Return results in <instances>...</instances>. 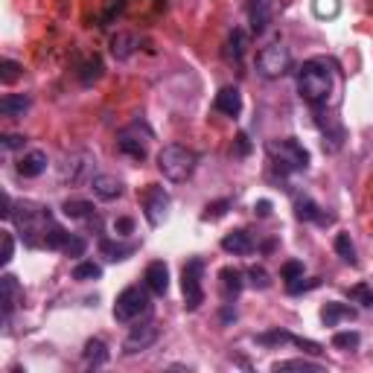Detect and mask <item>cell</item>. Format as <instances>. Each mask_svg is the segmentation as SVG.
<instances>
[{"mask_svg":"<svg viewBox=\"0 0 373 373\" xmlns=\"http://www.w3.org/2000/svg\"><path fill=\"white\" fill-rule=\"evenodd\" d=\"M321 280H310V283H289V295H300V292H310V289H318Z\"/></svg>","mask_w":373,"mask_h":373,"instance_id":"obj_45","label":"cell"},{"mask_svg":"<svg viewBox=\"0 0 373 373\" xmlns=\"http://www.w3.org/2000/svg\"><path fill=\"white\" fill-rule=\"evenodd\" d=\"M248 280H251L254 289H269L271 286V277H269V271L262 269V266H251L248 269Z\"/></svg>","mask_w":373,"mask_h":373,"instance_id":"obj_39","label":"cell"},{"mask_svg":"<svg viewBox=\"0 0 373 373\" xmlns=\"http://www.w3.org/2000/svg\"><path fill=\"white\" fill-rule=\"evenodd\" d=\"M99 277H102V269L97 266V262H79V266L73 269V280H82V283L99 280Z\"/></svg>","mask_w":373,"mask_h":373,"instance_id":"obj_36","label":"cell"},{"mask_svg":"<svg viewBox=\"0 0 373 373\" xmlns=\"http://www.w3.org/2000/svg\"><path fill=\"white\" fill-rule=\"evenodd\" d=\"M12 254H15V236H12V231H0V262L9 266Z\"/></svg>","mask_w":373,"mask_h":373,"instance_id":"obj_38","label":"cell"},{"mask_svg":"<svg viewBox=\"0 0 373 373\" xmlns=\"http://www.w3.org/2000/svg\"><path fill=\"white\" fill-rule=\"evenodd\" d=\"M44 169H47V152H41V149L27 152V155L18 161V175H24V178H38Z\"/></svg>","mask_w":373,"mask_h":373,"instance_id":"obj_15","label":"cell"},{"mask_svg":"<svg viewBox=\"0 0 373 373\" xmlns=\"http://www.w3.org/2000/svg\"><path fill=\"white\" fill-rule=\"evenodd\" d=\"M271 370H277V373H283V370H303V373H318V370H324L321 365H315V362H306V359H289V362H277Z\"/></svg>","mask_w":373,"mask_h":373,"instance_id":"obj_30","label":"cell"},{"mask_svg":"<svg viewBox=\"0 0 373 373\" xmlns=\"http://www.w3.org/2000/svg\"><path fill=\"white\" fill-rule=\"evenodd\" d=\"M295 213H298L300 222H318V225H330V222H333V216L321 213V207H318L312 199H306V195L295 199Z\"/></svg>","mask_w":373,"mask_h":373,"instance_id":"obj_16","label":"cell"},{"mask_svg":"<svg viewBox=\"0 0 373 373\" xmlns=\"http://www.w3.org/2000/svg\"><path fill=\"white\" fill-rule=\"evenodd\" d=\"M152 312V303H149V289H140V286H128L117 295V303H114V321L120 324H131L137 321L140 315H149Z\"/></svg>","mask_w":373,"mask_h":373,"instance_id":"obj_4","label":"cell"},{"mask_svg":"<svg viewBox=\"0 0 373 373\" xmlns=\"http://www.w3.org/2000/svg\"><path fill=\"white\" fill-rule=\"evenodd\" d=\"M135 50H137V38H135V35H128V32H117V35L111 38V53H114V59H117V61L131 59V56H135Z\"/></svg>","mask_w":373,"mask_h":373,"instance_id":"obj_24","label":"cell"},{"mask_svg":"<svg viewBox=\"0 0 373 373\" xmlns=\"http://www.w3.org/2000/svg\"><path fill=\"white\" fill-rule=\"evenodd\" d=\"M91 190H94L97 199H102V202H117L126 187H123V181L117 178V175H94V178H91Z\"/></svg>","mask_w":373,"mask_h":373,"instance_id":"obj_14","label":"cell"},{"mask_svg":"<svg viewBox=\"0 0 373 373\" xmlns=\"http://www.w3.org/2000/svg\"><path fill=\"white\" fill-rule=\"evenodd\" d=\"M245 50H248V35H245V30H233L231 35H228V41H225V59L228 61H243V56H245Z\"/></svg>","mask_w":373,"mask_h":373,"instance_id":"obj_22","label":"cell"},{"mask_svg":"<svg viewBox=\"0 0 373 373\" xmlns=\"http://www.w3.org/2000/svg\"><path fill=\"white\" fill-rule=\"evenodd\" d=\"M269 155L283 172H300L310 169V152H306L295 137L286 140H271L269 143Z\"/></svg>","mask_w":373,"mask_h":373,"instance_id":"obj_3","label":"cell"},{"mask_svg":"<svg viewBox=\"0 0 373 373\" xmlns=\"http://www.w3.org/2000/svg\"><path fill=\"white\" fill-rule=\"evenodd\" d=\"M353 321L356 318V310H353V306H344V303H338V300H330V303H326L324 306V310H321V321L326 324V326H336L338 321Z\"/></svg>","mask_w":373,"mask_h":373,"instance_id":"obj_21","label":"cell"},{"mask_svg":"<svg viewBox=\"0 0 373 373\" xmlns=\"http://www.w3.org/2000/svg\"><path fill=\"white\" fill-rule=\"evenodd\" d=\"M333 64L326 59H310L300 64L298 71V94L303 102H310L312 108H321L326 105V99H330L333 94Z\"/></svg>","mask_w":373,"mask_h":373,"instance_id":"obj_1","label":"cell"},{"mask_svg":"<svg viewBox=\"0 0 373 373\" xmlns=\"http://www.w3.org/2000/svg\"><path fill=\"white\" fill-rule=\"evenodd\" d=\"M204 259L192 257L187 259V266L181 271V289H184V306L187 312H195L204 303Z\"/></svg>","mask_w":373,"mask_h":373,"instance_id":"obj_5","label":"cell"},{"mask_svg":"<svg viewBox=\"0 0 373 373\" xmlns=\"http://www.w3.org/2000/svg\"><path fill=\"white\" fill-rule=\"evenodd\" d=\"M30 108H32V99L27 94H6L4 99H0V114L9 117V120L24 117Z\"/></svg>","mask_w":373,"mask_h":373,"instance_id":"obj_18","label":"cell"},{"mask_svg":"<svg viewBox=\"0 0 373 373\" xmlns=\"http://www.w3.org/2000/svg\"><path fill=\"white\" fill-rule=\"evenodd\" d=\"M94 164H97V158L91 155V152H73V155H68L64 158V164H61V169H59V178H61V184H85V181H91L94 178Z\"/></svg>","mask_w":373,"mask_h":373,"instance_id":"obj_8","label":"cell"},{"mask_svg":"<svg viewBox=\"0 0 373 373\" xmlns=\"http://www.w3.org/2000/svg\"><path fill=\"white\" fill-rule=\"evenodd\" d=\"M143 280H146V289H149L152 295L164 298V295L169 292V269H166V262H161V259L149 262Z\"/></svg>","mask_w":373,"mask_h":373,"instance_id":"obj_12","label":"cell"},{"mask_svg":"<svg viewBox=\"0 0 373 373\" xmlns=\"http://www.w3.org/2000/svg\"><path fill=\"white\" fill-rule=\"evenodd\" d=\"M102 59L99 56H94V59H87L85 61V68H82V85H94V82H99V76H102Z\"/></svg>","mask_w":373,"mask_h":373,"instance_id":"obj_33","label":"cell"},{"mask_svg":"<svg viewBox=\"0 0 373 373\" xmlns=\"http://www.w3.org/2000/svg\"><path fill=\"white\" fill-rule=\"evenodd\" d=\"M24 143H27V137H20V135H4V137H0V146H4V152L20 149Z\"/></svg>","mask_w":373,"mask_h":373,"instance_id":"obj_43","label":"cell"},{"mask_svg":"<svg viewBox=\"0 0 373 373\" xmlns=\"http://www.w3.org/2000/svg\"><path fill=\"white\" fill-rule=\"evenodd\" d=\"M231 210V199H219V202H210L202 213V222H216V219H222L225 213Z\"/></svg>","mask_w":373,"mask_h":373,"instance_id":"obj_35","label":"cell"},{"mask_svg":"<svg viewBox=\"0 0 373 373\" xmlns=\"http://www.w3.org/2000/svg\"><path fill=\"white\" fill-rule=\"evenodd\" d=\"M61 213L68 219H91L94 216V204L85 202V199H68L61 204Z\"/></svg>","mask_w":373,"mask_h":373,"instance_id":"obj_26","label":"cell"},{"mask_svg":"<svg viewBox=\"0 0 373 373\" xmlns=\"http://www.w3.org/2000/svg\"><path fill=\"white\" fill-rule=\"evenodd\" d=\"M20 73H24V68H20L18 61H12V59L0 61V82H4V85H15L20 79Z\"/></svg>","mask_w":373,"mask_h":373,"instance_id":"obj_34","label":"cell"},{"mask_svg":"<svg viewBox=\"0 0 373 373\" xmlns=\"http://www.w3.org/2000/svg\"><path fill=\"white\" fill-rule=\"evenodd\" d=\"M114 231H117V236H128L131 231H135V219H128V216H120L117 222H114Z\"/></svg>","mask_w":373,"mask_h":373,"instance_id":"obj_44","label":"cell"},{"mask_svg":"<svg viewBox=\"0 0 373 373\" xmlns=\"http://www.w3.org/2000/svg\"><path fill=\"white\" fill-rule=\"evenodd\" d=\"M350 300H359L362 306H373V289L367 283H356V286L350 289Z\"/></svg>","mask_w":373,"mask_h":373,"instance_id":"obj_40","label":"cell"},{"mask_svg":"<svg viewBox=\"0 0 373 373\" xmlns=\"http://www.w3.org/2000/svg\"><path fill=\"white\" fill-rule=\"evenodd\" d=\"M99 251L111 259V262H123V259H128L131 254L137 251V245L135 243H114V239H99Z\"/></svg>","mask_w":373,"mask_h":373,"instance_id":"obj_23","label":"cell"},{"mask_svg":"<svg viewBox=\"0 0 373 373\" xmlns=\"http://www.w3.org/2000/svg\"><path fill=\"white\" fill-rule=\"evenodd\" d=\"M195 164H199V155L187 146H178V143H169L158 152V169L164 172V178L172 181V184H181L187 181L190 175L195 172Z\"/></svg>","mask_w":373,"mask_h":373,"instance_id":"obj_2","label":"cell"},{"mask_svg":"<svg viewBox=\"0 0 373 373\" xmlns=\"http://www.w3.org/2000/svg\"><path fill=\"white\" fill-rule=\"evenodd\" d=\"M359 344H362V336L356 330H347V333H336L333 336V347H338V350H356Z\"/></svg>","mask_w":373,"mask_h":373,"instance_id":"obj_37","label":"cell"},{"mask_svg":"<svg viewBox=\"0 0 373 373\" xmlns=\"http://www.w3.org/2000/svg\"><path fill=\"white\" fill-rule=\"evenodd\" d=\"M85 248H87V239H85V236H79V233H71L68 245H64V254H68V257H82V254H85Z\"/></svg>","mask_w":373,"mask_h":373,"instance_id":"obj_41","label":"cell"},{"mask_svg":"<svg viewBox=\"0 0 373 373\" xmlns=\"http://www.w3.org/2000/svg\"><path fill=\"white\" fill-rule=\"evenodd\" d=\"M169 207H172V199L164 187H155L152 184L146 192H143V213H146V222L152 228L164 225V219L169 216Z\"/></svg>","mask_w":373,"mask_h":373,"instance_id":"obj_9","label":"cell"},{"mask_svg":"<svg viewBox=\"0 0 373 373\" xmlns=\"http://www.w3.org/2000/svg\"><path fill=\"white\" fill-rule=\"evenodd\" d=\"M312 12L321 20H333L341 15V0H312Z\"/></svg>","mask_w":373,"mask_h":373,"instance_id":"obj_29","label":"cell"},{"mask_svg":"<svg viewBox=\"0 0 373 373\" xmlns=\"http://www.w3.org/2000/svg\"><path fill=\"white\" fill-rule=\"evenodd\" d=\"M280 274H283V280H300L303 277V262L300 259H289V262H283V269H280Z\"/></svg>","mask_w":373,"mask_h":373,"instance_id":"obj_42","label":"cell"},{"mask_svg":"<svg viewBox=\"0 0 373 373\" xmlns=\"http://www.w3.org/2000/svg\"><path fill=\"white\" fill-rule=\"evenodd\" d=\"M68 239H71L68 231L59 228V225H50L47 231H44V248H50V251H64Z\"/></svg>","mask_w":373,"mask_h":373,"instance_id":"obj_27","label":"cell"},{"mask_svg":"<svg viewBox=\"0 0 373 373\" xmlns=\"http://www.w3.org/2000/svg\"><path fill=\"white\" fill-rule=\"evenodd\" d=\"M219 283H222V298H225V300L239 298V295H243V289H245L243 271H236V269H231V266L219 271Z\"/></svg>","mask_w":373,"mask_h":373,"instance_id":"obj_19","label":"cell"},{"mask_svg":"<svg viewBox=\"0 0 373 373\" xmlns=\"http://www.w3.org/2000/svg\"><path fill=\"white\" fill-rule=\"evenodd\" d=\"M233 152H236L239 158H245V155H248V152H251V140H248V135H236V149H233Z\"/></svg>","mask_w":373,"mask_h":373,"instance_id":"obj_46","label":"cell"},{"mask_svg":"<svg viewBox=\"0 0 373 373\" xmlns=\"http://www.w3.org/2000/svg\"><path fill=\"white\" fill-rule=\"evenodd\" d=\"M85 365L87 367H102L105 362H108V347H105V341L102 338H91L85 344Z\"/></svg>","mask_w":373,"mask_h":373,"instance_id":"obj_25","label":"cell"},{"mask_svg":"<svg viewBox=\"0 0 373 373\" xmlns=\"http://www.w3.org/2000/svg\"><path fill=\"white\" fill-rule=\"evenodd\" d=\"M344 146V128L333 126L330 131H324V152L326 155H336V152Z\"/></svg>","mask_w":373,"mask_h":373,"instance_id":"obj_31","label":"cell"},{"mask_svg":"<svg viewBox=\"0 0 373 373\" xmlns=\"http://www.w3.org/2000/svg\"><path fill=\"white\" fill-rule=\"evenodd\" d=\"M222 248L233 257H248L254 251V239L248 231H231L225 239H222Z\"/></svg>","mask_w":373,"mask_h":373,"instance_id":"obj_17","label":"cell"},{"mask_svg":"<svg viewBox=\"0 0 373 373\" xmlns=\"http://www.w3.org/2000/svg\"><path fill=\"white\" fill-rule=\"evenodd\" d=\"M149 143H152V128L140 120H135L131 126H126L117 135V146L123 155H128L131 161H146L149 155Z\"/></svg>","mask_w":373,"mask_h":373,"instance_id":"obj_6","label":"cell"},{"mask_svg":"<svg viewBox=\"0 0 373 373\" xmlns=\"http://www.w3.org/2000/svg\"><path fill=\"white\" fill-rule=\"evenodd\" d=\"M213 108L219 114H225V117H239V114H243V94H239V87H233V85L222 87V91L216 94V99H213Z\"/></svg>","mask_w":373,"mask_h":373,"instance_id":"obj_13","label":"cell"},{"mask_svg":"<svg viewBox=\"0 0 373 373\" xmlns=\"http://www.w3.org/2000/svg\"><path fill=\"white\" fill-rule=\"evenodd\" d=\"M257 71H259V76H266V79L286 76L292 71L289 47H283V44H269V47H262L259 56H257Z\"/></svg>","mask_w":373,"mask_h":373,"instance_id":"obj_7","label":"cell"},{"mask_svg":"<svg viewBox=\"0 0 373 373\" xmlns=\"http://www.w3.org/2000/svg\"><path fill=\"white\" fill-rule=\"evenodd\" d=\"M24 300V289H20V283L18 277L12 274H4L0 277V306H4V324H9L12 312H15V306Z\"/></svg>","mask_w":373,"mask_h":373,"instance_id":"obj_11","label":"cell"},{"mask_svg":"<svg viewBox=\"0 0 373 373\" xmlns=\"http://www.w3.org/2000/svg\"><path fill=\"white\" fill-rule=\"evenodd\" d=\"M155 341H158V326L155 324H143V326H135V330L126 336L123 350H126V356H135V353H143V350H149Z\"/></svg>","mask_w":373,"mask_h":373,"instance_id":"obj_10","label":"cell"},{"mask_svg":"<svg viewBox=\"0 0 373 373\" xmlns=\"http://www.w3.org/2000/svg\"><path fill=\"white\" fill-rule=\"evenodd\" d=\"M254 210H257V216L266 219V216H271V202H269V199H259V202L254 204Z\"/></svg>","mask_w":373,"mask_h":373,"instance_id":"obj_47","label":"cell"},{"mask_svg":"<svg viewBox=\"0 0 373 373\" xmlns=\"http://www.w3.org/2000/svg\"><path fill=\"white\" fill-rule=\"evenodd\" d=\"M248 15H251V30L262 35L271 24V0H251Z\"/></svg>","mask_w":373,"mask_h":373,"instance_id":"obj_20","label":"cell"},{"mask_svg":"<svg viewBox=\"0 0 373 373\" xmlns=\"http://www.w3.org/2000/svg\"><path fill=\"white\" fill-rule=\"evenodd\" d=\"M336 254L347 262V266H359V257H356V245H353V239H350L347 233H338L336 236Z\"/></svg>","mask_w":373,"mask_h":373,"instance_id":"obj_28","label":"cell"},{"mask_svg":"<svg viewBox=\"0 0 373 373\" xmlns=\"http://www.w3.org/2000/svg\"><path fill=\"white\" fill-rule=\"evenodd\" d=\"M254 341H257V344H262V347H274V344H292V341H295V336H292V333H286V330H271V333H259Z\"/></svg>","mask_w":373,"mask_h":373,"instance_id":"obj_32","label":"cell"}]
</instances>
